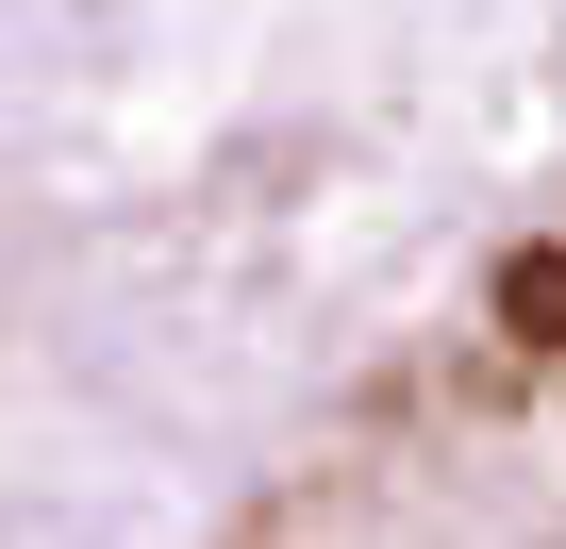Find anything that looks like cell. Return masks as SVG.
Segmentation results:
<instances>
[{"mask_svg":"<svg viewBox=\"0 0 566 549\" xmlns=\"http://www.w3.org/2000/svg\"><path fill=\"white\" fill-rule=\"evenodd\" d=\"M483 334H500L516 367H566V233H516V250L483 266Z\"/></svg>","mask_w":566,"mask_h":549,"instance_id":"cell-1","label":"cell"}]
</instances>
